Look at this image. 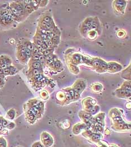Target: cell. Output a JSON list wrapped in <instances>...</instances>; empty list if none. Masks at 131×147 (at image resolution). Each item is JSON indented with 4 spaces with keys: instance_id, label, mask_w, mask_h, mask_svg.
I'll use <instances>...</instances> for the list:
<instances>
[{
    "instance_id": "2",
    "label": "cell",
    "mask_w": 131,
    "mask_h": 147,
    "mask_svg": "<svg viewBox=\"0 0 131 147\" xmlns=\"http://www.w3.org/2000/svg\"><path fill=\"white\" fill-rule=\"evenodd\" d=\"M24 10L25 13H31L34 11V9L31 4L29 5H24Z\"/></svg>"
},
{
    "instance_id": "15",
    "label": "cell",
    "mask_w": 131,
    "mask_h": 147,
    "mask_svg": "<svg viewBox=\"0 0 131 147\" xmlns=\"http://www.w3.org/2000/svg\"><path fill=\"white\" fill-rule=\"evenodd\" d=\"M43 55L44 56H46L47 57L48 55H51V50L50 49H46L45 51H44L43 52Z\"/></svg>"
},
{
    "instance_id": "9",
    "label": "cell",
    "mask_w": 131,
    "mask_h": 147,
    "mask_svg": "<svg viewBox=\"0 0 131 147\" xmlns=\"http://www.w3.org/2000/svg\"><path fill=\"white\" fill-rule=\"evenodd\" d=\"M25 55L26 56V57H27V59H30L32 56V52L30 50H29L28 49H26V51H25Z\"/></svg>"
},
{
    "instance_id": "20",
    "label": "cell",
    "mask_w": 131,
    "mask_h": 147,
    "mask_svg": "<svg viewBox=\"0 0 131 147\" xmlns=\"http://www.w3.org/2000/svg\"><path fill=\"white\" fill-rule=\"evenodd\" d=\"M7 124H8L7 121L6 120H5V119H3L2 118V119L1 125H2L3 126H6L7 125Z\"/></svg>"
},
{
    "instance_id": "1",
    "label": "cell",
    "mask_w": 131,
    "mask_h": 147,
    "mask_svg": "<svg viewBox=\"0 0 131 147\" xmlns=\"http://www.w3.org/2000/svg\"><path fill=\"white\" fill-rule=\"evenodd\" d=\"M12 63V61L10 58L7 57L5 56H0V65L1 64H6L7 65H10Z\"/></svg>"
},
{
    "instance_id": "10",
    "label": "cell",
    "mask_w": 131,
    "mask_h": 147,
    "mask_svg": "<svg viewBox=\"0 0 131 147\" xmlns=\"http://www.w3.org/2000/svg\"><path fill=\"white\" fill-rule=\"evenodd\" d=\"M0 23L3 25H6L9 23L5 18H0Z\"/></svg>"
},
{
    "instance_id": "11",
    "label": "cell",
    "mask_w": 131,
    "mask_h": 147,
    "mask_svg": "<svg viewBox=\"0 0 131 147\" xmlns=\"http://www.w3.org/2000/svg\"><path fill=\"white\" fill-rule=\"evenodd\" d=\"M51 41L55 44H58V42H59V36H55V37H53L51 39Z\"/></svg>"
},
{
    "instance_id": "8",
    "label": "cell",
    "mask_w": 131,
    "mask_h": 147,
    "mask_svg": "<svg viewBox=\"0 0 131 147\" xmlns=\"http://www.w3.org/2000/svg\"><path fill=\"white\" fill-rule=\"evenodd\" d=\"M31 57H32V60L33 61H38L39 57V55L38 54H36V53H32Z\"/></svg>"
},
{
    "instance_id": "14",
    "label": "cell",
    "mask_w": 131,
    "mask_h": 147,
    "mask_svg": "<svg viewBox=\"0 0 131 147\" xmlns=\"http://www.w3.org/2000/svg\"><path fill=\"white\" fill-rule=\"evenodd\" d=\"M35 78L36 80L38 81V82H39V81H41V80H43V75H42L40 74V75H38L35 76Z\"/></svg>"
},
{
    "instance_id": "3",
    "label": "cell",
    "mask_w": 131,
    "mask_h": 147,
    "mask_svg": "<svg viewBox=\"0 0 131 147\" xmlns=\"http://www.w3.org/2000/svg\"><path fill=\"white\" fill-rule=\"evenodd\" d=\"M31 67L33 69H39L41 70L42 69V64L39 62V61H33L32 63Z\"/></svg>"
},
{
    "instance_id": "4",
    "label": "cell",
    "mask_w": 131,
    "mask_h": 147,
    "mask_svg": "<svg viewBox=\"0 0 131 147\" xmlns=\"http://www.w3.org/2000/svg\"><path fill=\"white\" fill-rule=\"evenodd\" d=\"M15 116V111L14 110V109H12L7 112V118L12 120L14 119Z\"/></svg>"
},
{
    "instance_id": "23",
    "label": "cell",
    "mask_w": 131,
    "mask_h": 147,
    "mask_svg": "<svg viewBox=\"0 0 131 147\" xmlns=\"http://www.w3.org/2000/svg\"><path fill=\"white\" fill-rule=\"evenodd\" d=\"M0 74H1V75H4L3 70L1 68H0ZM4 76H5V75H4Z\"/></svg>"
},
{
    "instance_id": "18",
    "label": "cell",
    "mask_w": 131,
    "mask_h": 147,
    "mask_svg": "<svg viewBox=\"0 0 131 147\" xmlns=\"http://www.w3.org/2000/svg\"><path fill=\"white\" fill-rule=\"evenodd\" d=\"M9 66L10 65H7L6 64H1V65H0V68H1L3 70L7 69L9 67Z\"/></svg>"
},
{
    "instance_id": "13",
    "label": "cell",
    "mask_w": 131,
    "mask_h": 147,
    "mask_svg": "<svg viewBox=\"0 0 131 147\" xmlns=\"http://www.w3.org/2000/svg\"><path fill=\"white\" fill-rule=\"evenodd\" d=\"M45 57L43 56V55H40L39 56V60L38 61H39V62L42 64V63H44L45 62Z\"/></svg>"
},
{
    "instance_id": "12",
    "label": "cell",
    "mask_w": 131,
    "mask_h": 147,
    "mask_svg": "<svg viewBox=\"0 0 131 147\" xmlns=\"http://www.w3.org/2000/svg\"><path fill=\"white\" fill-rule=\"evenodd\" d=\"M32 73L34 76L40 75L41 74V70H39V69H33L32 71Z\"/></svg>"
},
{
    "instance_id": "22",
    "label": "cell",
    "mask_w": 131,
    "mask_h": 147,
    "mask_svg": "<svg viewBox=\"0 0 131 147\" xmlns=\"http://www.w3.org/2000/svg\"><path fill=\"white\" fill-rule=\"evenodd\" d=\"M94 64L95 65V66L97 67V66H98L100 65V62L98 61H96L94 62Z\"/></svg>"
},
{
    "instance_id": "6",
    "label": "cell",
    "mask_w": 131,
    "mask_h": 147,
    "mask_svg": "<svg viewBox=\"0 0 131 147\" xmlns=\"http://www.w3.org/2000/svg\"><path fill=\"white\" fill-rule=\"evenodd\" d=\"M40 1H31V5L34 10H36L38 8V5L40 4Z\"/></svg>"
},
{
    "instance_id": "17",
    "label": "cell",
    "mask_w": 131,
    "mask_h": 147,
    "mask_svg": "<svg viewBox=\"0 0 131 147\" xmlns=\"http://www.w3.org/2000/svg\"><path fill=\"white\" fill-rule=\"evenodd\" d=\"M51 20H52V19H51V18L50 17H49V16H45L44 18L43 21H44L45 22H46L47 23H50L51 22Z\"/></svg>"
},
{
    "instance_id": "5",
    "label": "cell",
    "mask_w": 131,
    "mask_h": 147,
    "mask_svg": "<svg viewBox=\"0 0 131 147\" xmlns=\"http://www.w3.org/2000/svg\"><path fill=\"white\" fill-rule=\"evenodd\" d=\"M10 14V12L7 9L2 10L0 11V18H6L7 15Z\"/></svg>"
},
{
    "instance_id": "21",
    "label": "cell",
    "mask_w": 131,
    "mask_h": 147,
    "mask_svg": "<svg viewBox=\"0 0 131 147\" xmlns=\"http://www.w3.org/2000/svg\"><path fill=\"white\" fill-rule=\"evenodd\" d=\"M14 127H15V123H10L9 125H7V127L9 129H12Z\"/></svg>"
},
{
    "instance_id": "19",
    "label": "cell",
    "mask_w": 131,
    "mask_h": 147,
    "mask_svg": "<svg viewBox=\"0 0 131 147\" xmlns=\"http://www.w3.org/2000/svg\"><path fill=\"white\" fill-rule=\"evenodd\" d=\"M60 65H61V62L60 61L58 60V61L55 62L54 66L56 68H59V67H60Z\"/></svg>"
},
{
    "instance_id": "16",
    "label": "cell",
    "mask_w": 131,
    "mask_h": 147,
    "mask_svg": "<svg viewBox=\"0 0 131 147\" xmlns=\"http://www.w3.org/2000/svg\"><path fill=\"white\" fill-rule=\"evenodd\" d=\"M32 147H44V146L43 145V144H42L40 142H36V143H35L33 144V146H32Z\"/></svg>"
},
{
    "instance_id": "7",
    "label": "cell",
    "mask_w": 131,
    "mask_h": 147,
    "mask_svg": "<svg viewBox=\"0 0 131 147\" xmlns=\"http://www.w3.org/2000/svg\"><path fill=\"white\" fill-rule=\"evenodd\" d=\"M25 45V46L26 47V48L27 49H28L29 50H30V51H31L32 52L33 49V45H32L30 42H26V43H25V45Z\"/></svg>"
}]
</instances>
